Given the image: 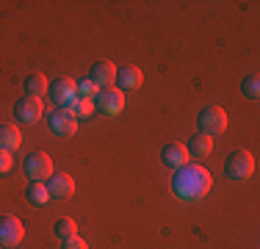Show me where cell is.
<instances>
[{"mask_svg":"<svg viewBox=\"0 0 260 249\" xmlns=\"http://www.w3.org/2000/svg\"><path fill=\"white\" fill-rule=\"evenodd\" d=\"M17 147H20L17 124H0V152H14Z\"/></svg>","mask_w":260,"mask_h":249,"instance_id":"9a60e30c","label":"cell"},{"mask_svg":"<svg viewBox=\"0 0 260 249\" xmlns=\"http://www.w3.org/2000/svg\"><path fill=\"white\" fill-rule=\"evenodd\" d=\"M197 133L208 136V139H213V136H221L227 130V111L219 108V105H208V108H202L200 114H197Z\"/></svg>","mask_w":260,"mask_h":249,"instance_id":"7a4b0ae2","label":"cell"},{"mask_svg":"<svg viewBox=\"0 0 260 249\" xmlns=\"http://www.w3.org/2000/svg\"><path fill=\"white\" fill-rule=\"evenodd\" d=\"M61 249H89V244H86L83 238H78V235H75V238H67L64 244H61Z\"/></svg>","mask_w":260,"mask_h":249,"instance_id":"7402d4cb","label":"cell"},{"mask_svg":"<svg viewBox=\"0 0 260 249\" xmlns=\"http://www.w3.org/2000/svg\"><path fill=\"white\" fill-rule=\"evenodd\" d=\"M14 161H11V152H0V174H9Z\"/></svg>","mask_w":260,"mask_h":249,"instance_id":"603a6c76","label":"cell"},{"mask_svg":"<svg viewBox=\"0 0 260 249\" xmlns=\"http://www.w3.org/2000/svg\"><path fill=\"white\" fill-rule=\"evenodd\" d=\"M47 95H50V100L55 103V108L67 111L72 103H75L78 91H75V80L72 78H55L47 83Z\"/></svg>","mask_w":260,"mask_h":249,"instance_id":"5b68a950","label":"cell"},{"mask_svg":"<svg viewBox=\"0 0 260 249\" xmlns=\"http://www.w3.org/2000/svg\"><path fill=\"white\" fill-rule=\"evenodd\" d=\"M70 111L75 119H83V116H91V111H94V100H86V97H75V103L70 105Z\"/></svg>","mask_w":260,"mask_h":249,"instance_id":"ac0fdd59","label":"cell"},{"mask_svg":"<svg viewBox=\"0 0 260 249\" xmlns=\"http://www.w3.org/2000/svg\"><path fill=\"white\" fill-rule=\"evenodd\" d=\"M47 194H50V199H70L72 194H75V180L70 177V174H58V172H53L50 174V180H47Z\"/></svg>","mask_w":260,"mask_h":249,"instance_id":"8fae6325","label":"cell"},{"mask_svg":"<svg viewBox=\"0 0 260 249\" xmlns=\"http://www.w3.org/2000/svg\"><path fill=\"white\" fill-rule=\"evenodd\" d=\"M141 80H144V75H141L139 67H125V70H116V89L125 95V91H136L141 86Z\"/></svg>","mask_w":260,"mask_h":249,"instance_id":"7c38bea8","label":"cell"},{"mask_svg":"<svg viewBox=\"0 0 260 249\" xmlns=\"http://www.w3.org/2000/svg\"><path fill=\"white\" fill-rule=\"evenodd\" d=\"M89 80L97 86V89H111L114 86V80H116V67H114V61H94L91 64V70H89Z\"/></svg>","mask_w":260,"mask_h":249,"instance_id":"30bf717a","label":"cell"},{"mask_svg":"<svg viewBox=\"0 0 260 249\" xmlns=\"http://www.w3.org/2000/svg\"><path fill=\"white\" fill-rule=\"evenodd\" d=\"M241 91H244L249 100H257V97H260V75H257V72L246 75V78L241 80Z\"/></svg>","mask_w":260,"mask_h":249,"instance_id":"d6986e66","label":"cell"},{"mask_svg":"<svg viewBox=\"0 0 260 249\" xmlns=\"http://www.w3.org/2000/svg\"><path fill=\"white\" fill-rule=\"evenodd\" d=\"M45 116V105H42L39 97H20L14 103V119L22 122V124H36Z\"/></svg>","mask_w":260,"mask_h":249,"instance_id":"52a82bcc","label":"cell"},{"mask_svg":"<svg viewBox=\"0 0 260 249\" xmlns=\"http://www.w3.org/2000/svg\"><path fill=\"white\" fill-rule=\"evenodd\" d=\"M47 91V80H45V75H39V72H30L28 78H25V95L28 97H39Z\"/></svg>","mask_w":260,"mask_h":249,"instance_id":"e0dca14e","label":"cell"},{"mask_svg":"<svg viewBox=\"0 0 260 249\" xmlns=\"http://www.w3.org/2000/svg\"><path fill=\"white\" fill-rule=\"evenodd\" d=\"M22 238H25V227H22V222L17 219V216H11V213L0 216V246L14 249V246L22 244Z\"/></svg>","mask_w":260,"mask_h":249,"instance_id":"8992f818","label":"cell"},{"mask_svg":"<svg viewBox=\"0 0 260 249\" xmlns=\"http://www.w3.org/2000/svg\"><path fill=\"white\" fill-rule=\"evenodd\" d=\"M75 222L70 219V216H67V219H58L55 222V235H58L61 241H67V238H75Z\"/></svg>","mask_w":260,"mask_h":249,"instance_id":"ffe728a7","label":"cell"},{"mask_svg":"<svg viewBox=\"0 0 260 249\" xmlns=\"http://www.w3.org/2000/svg\"><path fill=\"white\" fill-rule=\"evenodd\" d=\"M45 116H47V128H50V133L61 136V139H70V136H75L78 119L70 114V111L55 108V111H50V114H45Z\"/></svg>","mask_w":260,"mask_h":249,"instance_id":"9c48e42d","label":"cell"},{"mask_svg":"<svg viewBox=\"0 0 260 249\" xmlns=\"http://www.w3.org/2000/svg\"><path fill=\"white\" fill-rule=\"evenodd\" d=\"M75 91H78V97H86V100H94L97 97V86L91 83L89 78H80V80H75Z\"/></svg>","mask_w":260,"mask_h":249,"instance_id":"44dd1931","label":"cell"},{"mask_svg":"<svg viewBox=\"0 0 260 249\" xmlns=\"http://www.w3.org/2000/svg\"><path fill=\"white\" fill-rule=\"evenodd\" d=\"M160 161H164L166 166H169V169H183L185 164H188V152H185V147L183 144H166L164 147V152H160Z\"/></svg>","mask_w":260,"mask_h":249,"instance_id":"4fadbf2b","label":"cell"},{"mask_svg":"<svg viewBox=\"0 0 260 249\" xmlns=\"http://www.w3.org/2000/svg\"><path fill=\"white\" fill-rule=\"evenodd\" d=\"M185 152L191 155V158H208L210 152H213V139H208V136H202V133H197V136H191L188 139V144H185Z\"/></svg>","mask_w":260,"mask_h":249,"instance_id":"5bb4252c","label":"cell"},{"mask_svg":"<svg viewBox=\"0 0 260 249\" xmlns=\"http://www.w3.org/2000/svg\"><path fill=\"white\" fill-rule=\"evenodd\" d=\"M172 189L180 199H200L210 191V174L202 169V166H191L185 164L183 169L175 172V180H172Z\"/></svg>","mask_w":260,"mask_h":249,"instance_id":"6da1fadb","label":"cell"},{"mask_svg":"<svg viewBox=\"0 0 260 249\" xmlns=\"http://www.w3.org/2000/svg\"><path fill=\"white\" fill-rule=\"evenodd\" d=\"M22 169H25L30 183H45L53 174V161L47 152H30L28 158L22 161Z\"/></svg>","mask_w":260,"mask_h":249,"instance_id":"277c9868","label":"cell"},{"mask_svg":"<svg viewBox=\"0 0 260 249\" xmlns=\"http://www.w3.org/2000/svg\"><path fill=\"white\" fill-rule=\"evenodd\" d=\"M94 108L100 111L105 116H116L122 114V108H125V95H122L116 86H111V89H100L94 97Z\"/></svg>","mask_w":260,"mask_h":249,"instance_id":"ba28073f","label":"cell"},{"mask_svg":"<svg viewBox=\"0 0 260 249\" xmlns=\"http://www.w3.org/2000/svg\"><path fill=\"white\" fill-rule=\"evenodd\" d=\"M25 199H28V205H34V208H45V205L50 202L47 185H45V183H28V189H25Z\"/></svg>","mask_w":260,"mask_h":249,"instance_id":"2e32d148","label":"cell"},{"mask_svg":"<svg viewBox=\"0 0 260 249\" xmlns=\"http://www.w3.org/2000/svg\"><path fill=\"white\" fill-rule=\"evenodd\" d=\"M224 174L230 180H249L252 174H255V158H252V152H246V149H235L230 152V158L224 161Z\"/></svg>","mask_w":260,"mask_h":249,"instance_id":"3957f363","label":"cell"}]
</instances>
